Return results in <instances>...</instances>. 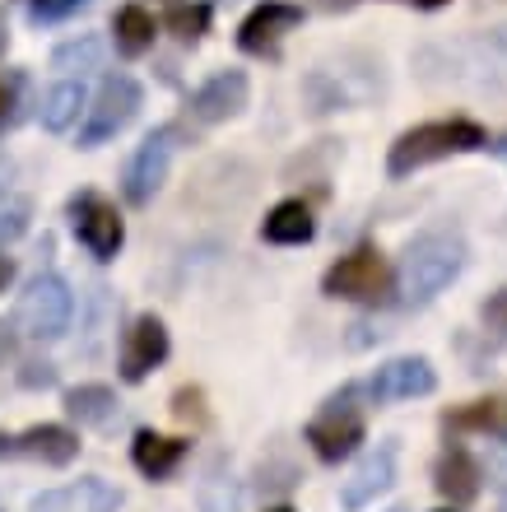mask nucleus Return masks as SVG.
Segmentation results:
<instances>
[{
	"label": "nucleus",
	"instance_id": "obj_16",
	"mask_svg": "<svg viewBox=\"0 0 507 512\" xmlns=\"http://www.w3.org/2000/svg\"><path fill=\"white\" fill-rule=\"evenodd\" d=\"M391 480H396V457L382 447V452H373V457H363V466L345 480L340 503H345V508H368L377 494H387Z\"/></svg>",
	"mask_w": 507,
	"mask_h": 512
},
{
	"label": "nucleus",
	"instance_id": "obj_12",
	"mask_svg": "<svg viewBox=\"0 0 507 512\" xmlns=\"http://www.w3.org/2000/svg\"><path fill=\"white\" fill-rule=\"evenodd\" d=\"M0 457H33L42 466H66L80 457V438L61 424H38V429H24L19 438L0 433Z\"/></svg>",
	"mask_w": 507,
	"mask_h": 512
},
{
	"label": "nucleus",
	"instance_id": "obj_21",
	"mask_svg": "<svg viewBox=\"0 0 507 512\" xmlns=\"http://www.w3.org/2000/svg\"><path fill=\"white\" fill-rule=\"evenodd\" d=\"M80 108H84V84H75V80L56 84V89H47V98H42V126H47V131H70L75 117H80Z\"/></svg>",
	"mask_w": 507,
	"mask_h": 512
},
{
	"label": "nucleus",
	"instance_id": "obj_25",
	"mask_svg": "<svg viewBox=\"0 0 507 512\" xmlns=\"http://www.w3.org/2000/svg\"><path fill=\"white\" fill-rule=\"evenodd\" d=\"M201 508L205 512H238V485H233V475L224 471H210L201 480Z\"/></svg>",
	"mask_w": 507,
	"mask_h": 512
},
{
	"label": "nucleus",
	"instance_id": "obj_14",
	"mask_svg": "<svg viewBox=\"0 0 507 512\" xmlns=\"http://www.w3.org/2000/svg\"><path fill=\"white\" fill-rule=\"evenodd\" d=\"M247 108V75L242 70H219L214 80H205L191 98V117L196 122H228L233 112Z\"/></svg>",
	"mask_w": 507,
	"mask_h": 512
},
{
	"label": "nucleus",
	"instance_id": "obj_29",
	"mask_svg": "<svg viewBox=\"0 0 507 512\" xmlns=\"http://www.w3.org/2000/svg\"><path fill=\"white\" fill-rule=\"evenodd\" d=\"M14 122V80H5L0 75V131Z\"/></svg>",
	"mask_w": 507,
	"mask_h": 512
},
{
	"label": "nucleus",
	"instance_id": "obj_26",
	"mask_svg": "<svg viewBox=\"0 0 507 512\" xmlns=\"http://www.w3.org/2000/svg\"><path fill=\"white\" fill-rule=\"evenodd\" d=\"M24 229H28V201L0 196V247L14 243V238H24Z\"/></svg>",
	"mask_w": 507,
	"mask_h": 512
},
{
	"label": "nucleus",
	"instance_id": "obj_10",
	"mask_svg": "<svg viewBox=\"0 0 507 512\" xmlns=\"http://www.w3.org/2000/svg\"><path fill=\"white\" fill-rule=\"evenodd\" d=\"M168 359V326L145 312V317H135L126 340H121V378L126 382H145L154 368Z\"/></svg>",
	"mask_w": 507,
	"mask_h": 512
},
{
	"label": "nucleus",
	"instance_id": "obj_36",
	"mask_svg": "<svg viewBox=\"0 0 507 512\" xmlns=\"http://www.w3.org/2000/svg\"><path fill=\"white\" fill-rule=\"evenodd\" d=\"M489 149H498V154H503V159H507V140H494V145H489Z\"/></svg>",
	"mask_w": 507,
	"mask_h": 512
},
{
	"label": "nucleus",
	"instance_id": "obj_17",
	"mask_svg": "<svg viewBox=\"0 0 507 512\" xmlns=\"http://www.w3.org/2000/svg\"><path fill=\"white\" fill-rule=\"evenodd\" d=\"M442 424L456 433H489V438H507V396H484L461 410H447Z\"/></svg>",
	"mask_w": 507,
	"mask_h": 512
},
{
	"label": "nucleus",
	"instance_id": "obj_15",
	"mask_svg": "<svg viewBox=\"0 0 507 512\" xmlns=\"http://www.w3.org/2000/svg\"><path fill=\"white\" fill-rule=\"evenodd\" d=\"M433 485H438V494H447L452 503H475L480 499V489H484V471L466 447H447V452L438 457Z\"/></svg>",
	"mask_w": 507,
	"mask_h": 512
},
{
	"label": "nucleus",
	"instance_id": "obj_35",
	"mask_svg": "<svg viewBox=\"0 0 507 512\" xmlns=\"http://www.w3.org/2000/svg\"><path fill=\"white\" fill-rule=\"evenodd\" d=\"M414 5H424V10H438V5H447V0H414Z\"/></svg>",
	"mask_w": 507,
	"mask_h": 512
},
{
	"label": "nucleus",
	"instance_id": "obj_11",
	"mask_svg": "<svg viewBox=\"0 0 507 512\" xmlns=\"http://www.w3.org/2000/svg\"><path fill=\"white\" fill-rule=\"evenodd\" d=\"M433 387H438L433 364L414 354V359H391V364L377 368L373 382H368V396H373L377 405H391V401H414V396H428Z\"/></svg>",
	"mask_w": 507,
	"mask_h": 512
},
{
	"label": "nucleus",
	"instance_id": "obj_8",
	"mask_svg": "<svg viewBox=\"0 0 507 512\" xmlns=\"http://www.w3.org/2000/svg\"><path fill=\"white\" fill-rule=\"evenodd\" d=\"M70 224H75V238H80L98 261H112L126 243V224H121L117 205L103 201L98 191H80L75 201H70Z\"/></svg>",
	"mask_w": 507,
	"mask_h": 512
},
{
	"label": "nucleus",
	"instance_id": "obj_38",
	"mask_svg": "<svg viewBox=\"0 0 507 512\" xmlns=\"http://www.w3.org/2000/svg\"><path fill=\"white\" fill-rule=\"evenodd\" d=\"M442 512H452V508H442Z\"/></svg>",
	"mask_w": 507,
	"mask_h": 512
},
{
	"label": "nucleus",
	"instance_id": "obj_33",
	"mask_svg": "<svg viewBox=\"0 0 507 512\" xmlns=\"http://www.w3.org/2000/svg\"><path fill=\"white\" fill-rule=\"evenodd\" d=\"M498 489H503V494H507V457L498 461Z\"/></svg>",
	"mask_w": 507,
	"mask_h": 512
},
{
	"label": "nucleus",
	"instance_id": "obj_3",
	"mask_svg": "<svg viewBox=\"0 0 507 512\" xmlns=\"http://www.w3.org/2000/svg\"><path fill=\"white\" fill-rule=\"evenodd\" d=\"M354 401H359V387H345L307 424V443H312V452L321 461H345L363 443V410Z\"/></svg>",
	"mask_w": 507,
	"mask_h": 512
},
{
	"label": "nucleus",
	"instance_id": "obj_23",
	"mask_svg": "<svg viewBox=\"0 0 507 512\" xmlns=\"http://www.w3.org/2000/svg\"><path fill=\"white\" fill-rule=\"evenodd\" d=\"M52 66H56V70H70V75H89V70L103 66V42H98V38H75V42H66V47H56Z\"/></svg>",
	"mask_w": 507,
	"mask_h": 512
},
{
	"label": "nucleus",
	"instance_id": "obj_20",
	"mask_svg": "<svg viewBox=\"0 0 507 512\" xmlns=\"http://www.w3.org/2000/svg\"><path fill=\"white\" fill-rule=\"evenodd\" d=\"M112 33H117L121 56H145L154 47V14H145L140 5H121L112 19Z\"/></svg>",
	"mask_w": 507,
	"mask_h": 512
},
{
	"label": "nucleus",
	"instance_id": "obj_19",
	"mask_svg": "<svg viewBox=\"0 0 507 512\" xmlns=\"http://www.w3.org/2000/svg\"><path fill=\"white\" fill-rule=\"evenodd\" d=\"M312 233H317V224H312V210H307L303 201H280L266 215V224H261V238H266V243H280V247L312 243Z\"/></svg>",
	"mask_w": 507,
	"mask_h": 512
},
{
	"label": "nucleus",
	"instance_id": "obj_5",
	"mask_svg": "<svg viewBox=\"0 0 507 512\" xmlns=\"http://www.w3.org/2000/svg\"><path fill=\"white\" fill-rule=\"evenodd\" d=\"M321 294L349 298V303H382V294H387V261H382V252L377 247H359V252L340 256L321 275Z\"/></svg>",
	"mask_w": 507,
	"mask_h": 512
},
{
	"label": "nucleus",
	"instance_id": "obj_22",
	"mask_svg": "<svg viewBox=\"0 0 507 512\" xmlns=\"http://www.w3.org/2000/svg\"><path fill=\"white\" fill-rule=\"evenodd\" d=\"M66 410L80 424H107V419L117 415V396L107 387H75V391H66Z\"/></svg>",
	"mask_w": 507,
	"mask_h": 512
},
{
	"label": "nucleus",
	"instance_id": "obj_1",
	"mask_svg": "<svg viewBox=\"0 0 507 512\" xmlns=\"http://www.w3.org/2000/svg\"><path fill=\"white\" fill-rule=\"evenodd\" d=\"M466 270V243L456 233H419L401 256L396 294L405 308H424Z\"/></svg>",
	"mask_w": 507,
	"mask_h": 512
},
{
	"label": "nucleus",
	"instance_id": "obj_4",
	"mask_svg": "<svg viewBox=\"0 0 507 512\" xmlns=\"http://www.w3.org/2000/svg\"><path fill=\"white\" fill-rule=\"evenodd\" d=\"M70 312H75V294H70V284L61 280V275L28 280L24 298H19V326H24V336H33V340L66 336Z\"/></svg>",
	"mask_w": 507,
	"mask_h": 512
},
{
	"label": "nucleus",
	"instance_id": "obj_6",
	"mask_svg": "<svg viewBox=\"0 0 507 512\" xmlns=\"http://www.w3.org/2000/svg\"><path fill=\"white\" fill-rule=\"evenodd\" d=\"M135 112H140V84H135L131 75H112V80H103V89H98V98H94V108L84 112L80 145L94 149V145H103V140H112L117 131H126V126H131Z\"/></svg>",
	"mask_w": 507,
	"mask_h": 512
},
{
	"label": "nucleus",
	"instance_id": "obj_9",
	"mask_svg": "<svg viewBox=\"0 0 507 512\" xmlns=\"http://www.w3.org/2000/svg\"><path fill=\"white\" fill-rule=\"evenodd\" d=\"M303 24V10L289 5V0H266V5H256L238 28V47L247 56H275L280 52L284 33H294Z\"/></svg>",
	"mask_w": 507,
	"mask_h": 512
},
{
	"label": "nucleus",
	"instance_id": "obj_7",
	"mask_svg": "<svg viewBox=\"0 0 507 512\" xmlns=\"http://www.w3.org/2000/svg\"><path fill=\"white\" fill-rule=\"evenodd\" d=\"M173 149H177V131H173V126H159V131H149L145 140H140V149H135L131 163H126V177H121L126 201H131V205H149V201H154V191H159L163 177H168Z\"/></svg>",
	"mask_w": 507,
	"mask_h": 512
},
{
	"label": "nucleus",
	"instance_id": "obj_18",
	"mask_svg": "<svg viewBox=\"0 0 507 512\" xmlns=\"http://www.w3.org/2000/svg\"><path fill=\"white\" fill-rule=\"evenodd\" d=\"M131 457H135V466H140L149 480H163V475L177 471V461L187 457V443H182V438H163V433L145 429V433H135Z\"/></svg>",
	"mask_w": 507,
	"mask_h": 512
},
{
	"label": "nucleus",
	"instance_id": "obj_13",
	"mask_svg": "<svg viewBox=\"0 0 507 512\" xmlns=\"http://www.w3.org/2000/svg\"><path fill=\"white\" fill-rule=\"evenodd\" d=\"M121 508V489L98 480V475H84L75 485L47 489L33 499V512H117Z\"/></svg>",
	"mask_w": 507,
	"mask_h": 512
},
{
	"label": "nucleus",
	"instance_id": "obj_24",
	"mask_svg": "<svg viewBox=\"0 0 507 512\" xmlns=\"http://www.w3.org/2000/svg\"><path fill=\"white\" fill-rule=\"evenodd\" d=\"M163 28H168L177 42H196L205 28H210V5H173L168 19H163Z\"/></svg>",
	"mask_w": 507,
	"mask_h": 512
},
{
	"label": "nucleus",
	"instance_id": "obj_31",
	"mask_svg": "<svg viewBox=\"0 0 507 512\" xmlns=\"http://www.w3.org/2000/svg\"><path fill=\"white\" fill-rule=\"evenodd\" d=\"M14 280V261L10 256H0V294H5V284Z\"/></svg>",
	"mask_w": 507,
	"mask_h": 512
},
{
	"label": "nucleus",
	"instance_id": "obj_30",
	"mask_svg": "<svg viewBox=\"0 0 507 512\" xmlns=\"http://www.w3.org/2000/svg\"><path fill=\"white\" fill-rule=\"evenodd\" d=\"M10 350H14V336H10V326L0 322V364L10 359Z\"/></svg>",
	"mask_w": 507,
	"mask_h": 512
},
{
	"label": "nucleus",
	"instance_id": "obj_2",
	"mask_svg": "<svg viewBox=\"0 0 507 512\" xmlns=\"http://www.w3.org/2000/svg\"><path fill=\"white\" fill-rule=\"evenodd\" d=\"M475 149H489V131L480 122H466V117H452V122H424L405 131L387 154V173L391 177H410L414 168L438 159H452V154H475Z\"/></svg>",
	"mask_w": 507,
	"mask_h": 512
},
{
	"label": "nucleus",
	"instance_id": "obj_34",
	"mask_svg": "<svg viewBox=\"0 0 507 512\" xmlns=\"http://www.w3.org/2000/svg\"><path fill=\"white\" fill-rule=\"evenodd\" d=\"M5 47H10V33H5V14H0V56H5Z\"/></svg>",
	"mask_w": 507,
	"mask_h": 512
},
{
	"label": "nucleus",
	"instance_id": "obj_37",
	"mask_svg": "<svg viewBox=\"0 0 507 512\" xmlns=\"http://www.w3.org/2000/svg\"><path fill=\"white\" fill-rule=\"evenodd\" d=\"M270 512H289V508H270Z\"/></svg>",
	"mask_w": 507,
	"mask_h": 512
},
{
	"label": "nucleus",
	"instance_id": "obj_28",
	"mask_svg": "<svg viewBox=\"0 0 507 512\" xmlns=\"http://www.w3.org/2000/svg\"><path fill=\"white\" fill-rule=\"evenodd\" d=\"M19 382H24V387H52V382H56V368L52 364H28V373Z\"/></svg>",
	"mask_w": 507,
	"mask_h": 512
},
{
	"label": "nucleus",
	"instance_id": "obj_27",
	"mask_svg": "<svg viewBox=\"0 0 507 512\" xmlns=\"http://www.w3.org/2000/svg\"><path fill=\"white\" fill-rule=\"evenodd\" d=\"M84 0H28V10H33V19H42V24H56V19H66V14H75Z\"/></svg>",
	"mask_w": 507,
	"mask_h": 512
},
{
	"label": "nucleus",
	"instance_id": "obj_32",
	"mask_svg": "<svg viewBox=\"0 0 507 512\" xmlns=\"http://www.w3.org/2000/svg\"><path fill=\"white\" fill-rule=\"evenodd\" d=\"M317 5H326V10H349L354 0H317Z\"/></svg>",
	"mask_w": 507,
	"mask_h": 512
}]
</instances>
